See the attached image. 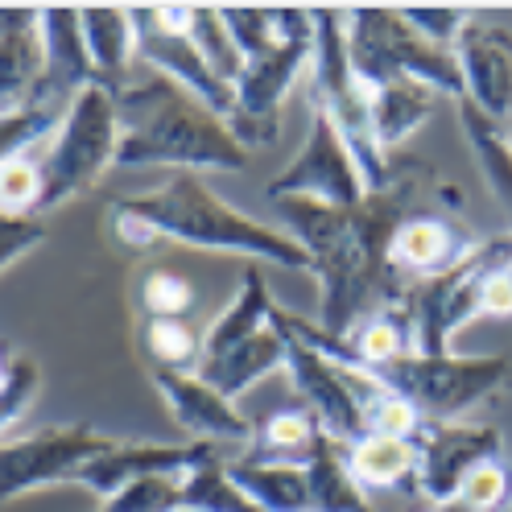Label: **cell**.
<instances>
[{
    "label": "cell",
    "instance_id": "cell-1",
    "mask_svg": "<svg viewBox=\"0 0 512 512\" xmlns=\"http://www.w3.org/2000/svg\"><path fill=\"white\" fill-rule=\"evenodd\" d=\"M418 174L376 190L360 207H331L318 199H281L277 211L290 236L310 252L318 277V331L347 339L372 310L401 306L405 290L389 265L393 232L413 215Z\"/></svg>",
    "mask_w": 512,
    "mask_h": 512
},
{
    "label": "cell",
    "instance_id": "cell-2",
    "mask_svg": "<svg viewBox=\"0 0 512 512\" xmlns=\"http://www.w3.org/2000/svg\"><path fill=\"white\" fill-rule=\"evenodd\" d=\"M174 166L195 170H244L248 149L228 120L199 104L174 79L149 71V79L120 91V153L116 170Z\"/></svg>",
    "mask_w": 512,
    "mask_h": 512
},
{
    "label": "cell",
    "instance_id": "cell-3",
    "mask_svg": "<svg viewBox=\"0 0 512 512\" xmlns=\"http://www.w3.org/2000/svg\"><path fill=\"white\" fill-rule=\"evenodd\" d=\"M120 203L137 219H145L157 240L211 248V252H236V256H248V261H269L277 269L314 273L310 252L290 232H273L269 223L228 207L199 174H178L166 186L149 190V195H133Z\"/></svg>",
    "mask_w": 512,
    "mask_h": 512
},
{
    "label": "cell",
    "instance_id": "cell-4",
    "mask_svg": "<svg viewBox=\"0 0 512 512\" xmlns=\"http://www.w3.org/2000/svg\"><path fill=\"white\" fill-rule=\"evenodd\" d=\"M310 17H314V67H310L314 87H310V100H314V108H323L331 116V124L339 128L347 149L356 153L360 174L368 182V195L389 190L409 170H401L376 141L372 91L360 83L356 67H351V54H347V13L314 9Z\"/></svg>",
    "mask_w": 512,
    "mask_h": 512
},
{
    "label": "cell",
    "instance_id": "cell-5",
    "mask_svg": "<svg viewBox=\"0 0 512 512\" xmlns=\"http://www.w3.org/2000/svg\"><path fill=\"white\" fill-rule=\"evenodd\" d=\"M347 54L368 91L393 79H418L438 95H451V100L467 95L455 50H442L430 38H422L405 21V13H389V9L347 13Z\"/></svg>",
    "mask_w": 512,
    "mask_h": 512
},
{
    "label": "cell",
    "instance_id": "cell-6",
    "mask_svg": "<svg viewBox=\"0 0 512 512\" xmlns=\"http://www.w3.org/2000/svg\"><path fill=\"white\" fill-rule=\"evenodd\" d=\"M500 269H512V236H492L484 244H475L451 269L409 285L401 306L413 335V351H422V356H451V335L484 314L479 310V290Z\"/></svg>",
    "mask_w": 512,
    "mask_h": 512
},
{
    "label": "cell",
    "instance_id": "cell-7",
    "mask_svg": "<svg viewBox=\"0 0 512 512\" xmlns=\"http://www.w3.org/2000/svg\"><path fill=\"white\" fill-rule=\"evenodd\" d=\"M120 153V91L91 83L75 95V104L54 133L42 157V203L38 211H54L67 199L116 166Z\"/></svg>",
    "mask_w": 512,
    "mask_h": 512
},
{
    "label": "cell",
    "instance_id": "cell-8",
    "mask_svg": "<svg viewBox=\"0 0 512 512\" xmlns=\"http://www.w3.org/2000/svg\"><path fill=\"white\" fill-rule=\"evenodd\" d=\"M384 389L405 397L426 422H459L471 405L508 384V356H422L405 351L384 368H364Z\"/></svg>",
    "mask_w": 512,
    "mask_h": 512
},
{
    "label": "cell",
    "instance_id": "cell-9",
    "mask_svg": "<svg viewBox=\"0 0 512 512\" xmlns=\"http://www.w3.org/2000/svg\"><path fill=\"white\" fill-rule=\"evenodd\" d=\"M314 67V17L290 9L285 38L265 50L261 58L244 62V75L236 79V112L228 128L240 137V145H273L281 128V104L302 79V71Z\"/></svg>",
    "mask_w": 512,
    "mask_h": 512
},
{
    "label": "cell",
    "instance_id": "cell-10",
    "mask_svg": "<svg viewBox=\"0 0 512 512\" xmlns=\"http://www.w3.org/2000/svg\"><path fill=\"white\" fill-rule=\"evenodd\" d=\"M190 13L195 9H137V58L149 71L174 79L182 91H190L199 104H207L215 116L232 120L236 112V87L211 71L207 54L190 38Z\"/></svg>",
    "mask_w": 512,
    "mask_h": 512
},
{
    "label": "cell",
    "instance_id": "cell-11",
    "mask_svg": "<svg viewBox=\"0 0 512 512\" xmlns=\"http://www.w3.org/2000/svg\"><path fill=\"white\" fill-rule=\"evenodd\" d=\"M265 195L273 203L318 199L331 207H360L368 199V182L360 174L356 153L347 149V141L339 137V128L331 124V116L323 108H314L310 137H306L302 153L265 186Z\"/></svg>",
    "mask_w": 512,
    "mask_h": 512
},
{
    "label": "cell",
    "instance_id": "cell-12",
    "mask_svg": "<svg viewBox=\"0 0 512 512\" xmlns=\"http://www.w3.org/2000/svg\"><path fill=\"white\" fill-rule=\"evenodd\" d=\"M120 438H108L91 426H50L38 434H17L5 442V500H21L34 488L50 484H75V475L91 463L108 455Z\"/></svg>",
    "mask_w": 512,
    "mask_h": 512
},
{
    "label": "cell",
    "instance_id": "cell-13",
    "mask_svg": "<svg viewBox=\"0 0 512 512\" xmlns=\"http://www.w3.org/2000/svg\"><path fill=\"white\" fill-rule=\"evenodd\" d=\"M273 323L281 327L285 347H290L285 351V372H290L298 397L318 418V426H323L335 442H347V446H356L360 438H368V413H364L360 397L351 393L343 368L331 356H323L318 347H310L290 323H285L281 306H273Z\"/></svg>",
    "mask_w": 512,
    "mask_h": 512
},
{
    "label": "cell",
    "instance_id": "cell-14",
    "mask_svg": "<svg viewBox=\"0 0 512 512\" xmlns=\"http://www.w3.org/2000/svg\"><path fill=\"white\" fill-rule=\"evenodd\" d=\"M422 459L413 471V492L430 508H455L467 475L500 455V430L496 426H471V422H426L418 434Z\"/></svg>",
    "mask_w": 512,
    "mask_h": 512
},
{
    "label": "cell",
    "instance_id": "cell-15",
    "mask_svg": "<svg viewBox=\"0 0 512 512\" xmlns=\"http://www.w3.org/2000/svg\"><path fill=\"white\" fill-rule=\"evenodd\" d=\"M149 380H153V389L162 393L170 418L178 422L186 442H215V446L256 442L252 422L240 418L236 405L223 397L219 389H211L199 372H178V368L149 364Z\"/></svg>",
    "mask_w": 512,
    "mask_h": 512
},
{
    "label": "cell",
    "instance_id": "cell-16",
    "mask_svg": "<svg viewBox=\"0 0 512 512\" xmlns=\"http://www.w3.org/2000/svg\"><path fill=\"white\" fill-rule=\"evenodd\" d=\"M211 459H219L215 442H166V446H157V442H116L108 455L91 459L75 475V484L112 500L128 484H137V479H149V475H178L182 479V475H190L195 467H203Z\"/></svg>",
    "mask_w": 512,
    "mask_h": 512
},
{
    "label": "cell",
    "instance_id": "cell-17",
    "mask_svg": "<svg viewBox=\"0 0 512 512\" xmlns=\"http://www.w3.org/2000/svg\"><path fill=\"white\" fill-rule=\"evenodd\" d=\"M463 87L479 112L496 124L512 120V34L500 29L492 17H471V25L459 34L455 46Z\"/></svg>",
    "mask_w": 512,
    "mask_h": 512
},
{
    "label": "cell",
    "instance_id": "cell-18",
    "mask_svg": "<svg viewBox=\"0 0 512 512\" xmlns=\"http://www.w3.org/2000/svg\"><path fill=\"white\" fill-rule=\"evenodd\" d=\"M42 38H46V75L38 83V95L29 104H54L71 108L75 95L95 79V62L83 34L79 9H42Z\"/></svg>",
    "mask_w": 512,
    "mask_h": 512
},
{
    "label": "cell",
    "instance_id": "cell-19",
    "mask_svg": "<svg viewBox=\"0 0 512 512\" xmlns=\"http://www.w3.org/2000/svg\"><path fill=\"white\" fill-rule=\"evenodd\" d=\"M46 75V38L42 9H5L0 13V112L13 116L38 95Z\"/></svg>",
    "mask_w": 512,
    "mask_h": 512
},
{
    "label": "cell",
    "instance_id": "cell-20",
    "mask_svg": "<svg viewBox=\"0 0 512 512\" xmlns=\"http://www.w3.org/2000/svg\"><path fill=\"white\" fill-rule=\"evenodd\" d=\"M471 232L463 228L459 219L442 215V211H413L401 228L393 232V244H389V265L401 273H413V277H434L442 269H451L455 261L471 252Z\"/></svg>",
    "mask_w": 512,
    "mask_h": 512
},
{
    "label": "cell",
    "instance_id": "cell-21",
    "mask_svg": "<svg viewBox=\"0 0 512 512\" xmlns=\"http://www.w3.org/2000/svg\"><path fill=\"white\" fill-rule=\"evenodd\" d=\"M285 335H281V327L269 318V327L265 331H256L252 339H244V343H236V347H228V351H219V356H211V360H199V376L211 384V389H219L228 401H236L240 393H248L256 380H265L269 372H277V368H285Z\"/></svg>",
    "mask_w": 512,
    "mask_h": 512
},
{
    "label": "cell",
    "instance_id": "cell-22",
    "mask_svg": "<svg viewBox=\"0 0 512 512\" xmlns=\"http://www.w3.org/2000/svg\"><path fill=\"white\" fill-rule=\"evenodd\" d=\"M240 492L261 512H310V475L298 459H232L228 463Z\"/></svg>",
    "mask_w": 512,
    "mask_h": 512
},
{
    "label": "cell",
    "instance_id": "cell-23",
    "mask_svg": "<svg viewBox=\"0 0 512 512\" xmlns=\"http://www.w3.org/2000/svg\"><path fill=\"white\" fill-rule=\"evenodd\" d=\"M302 463L310 475V512H376L347 467L343 442H335L327 430L310 442Z\"/></svg>",
    "mask_w": 512,
    "mask_h": 512
},
{
    "label": "cell",
    "instance_id": "cell-24",
    "mask_svg": "<svg viewBox=\"0 0 512 512\" xmlns=\"http://www.w3.org/2000/svg\"><path fill=\"white\" fill-rule=\"evenodd\" d=\"M83 34L95 62V79L112 91L128 87V71L137 62V25L124 9H83Z\"/></svg>",
    "mask_w": 512,
    "mask_h": 512
},
{
    "label": "cell",
    "instance_id": "cell-25",
    "mask_svg": "<svg viewBox=\"0 0 512 512\" xmlns=\"http://www.w3.org/2000/svg\"><path fill=\"white\" fill-rule=\"evenodd\" d=\"M434 108H438V91L418 79H393V83L372 87V128H376L380 149L389 153L409 133H418L434 116Z\"/></svg>",
    "mask_w": 512,
    "mask_h": 512
},
{
    "label": "cell",
    "instance_id": "cell-26",
    "mask_svg": "<svg viewBox=\"0 0 512 512\" xmlns=\"http://www.w3.org/2000/svg\"><path fill=\"white\" fill-rule=\"evenodd\" d=\"M422 446L418 438H384V434H368L356 446H347V467L356 475L360 488H393L405 484L418 471Z\"/></svg>",
    "mask_w": 512,
    "mask_h": 512
},
{
    "label": "cell",
    "instance_id": "cell-27",
    "mask_svg": "<svg viewBox=\"0 0 512 512\" xmlns=\"http://www.w3.org/2000/svg\"><path fill=\"white\" fill-rule=\"evenodd\" d=\"M459 124H463L471 149H475V162H479V170H484L500 211L512 223V149L504 141V128L496 120H488L471 100H459Z\"/></svg>",
    "mask_w": 512,
    "mask_h": 512
},
{
    "label": "cell",
    "instance_id": "cell-28",
    "mask_svg": "<svg viewBox=\"0 0 512 512\" xmlns=\"http://www.w3.org/2000/svg\"><path fill=\"white\" fill-rule=\"evenodd\" d=\"M182 500L186 508H199V512H261L240 492V484L232 479L223 459H211L190 475H182Z\"/></svg>",
    "mask_w": 512,
    "mask_h": 512
},
{
    "label": "cell",
    "instance_id": "cell-29",
    "mask_svg": "<svg viewBox=\"0 0 512 512\" xmlns=\"http://www.w3.org/2000/svg\"><path fill=\"white\" fill-rule=\"evenodd\" d=\"M145 351H149V364L186 372V368H199V360H203V335L190 331L182 318H149Z\"/></svg>",
    "mask_w": 512,
    "mask_h": 512
},
{
    "label": "cell",
    "instance_id": "cell-30",
    "mask_svg": "<svg viewBox=\"0 0 512 512\" xmlns=\"http://www.w3.org/2000/svg\"><path fill=\"white\" fill-rule=\"evenodd\" d=\"M223 25L236 42V50L244 54V62L261 58L265 50H273L285 38V25H290V9H219Z\"/></svg>",
    "mask_w": 512,
    "mask_h": 512
},
{
    "label": "cell",
    "instance_id": "cell-31",
    "mask_svg": "<svg viewBox=\"0 0 512 512\" xmlns=\"http://www.w3.org/2000/svg\"><path fill=\"white\" fill-rule=\"evenodd\" d=\"M42 393V368L34 356H25V351H9L5 356V376H0V426L13 430L25 409L38 401Z\"/></svg>",
    "mask_w": 512,
    "mask_h": 512
},
{
    "label": "cell",
    "instance_id": "cell-32",
    "mask_svg": "<svg viewBox=\"0 0 512 512\" xmlns=\"http://www.w3.org/2000/svg\"><path fill=\"white\" fill-rule=\"evenodd\" d=\"M190 38H195L199 50L207 54L211 71L236 87V79L244 75V54L236 50L228 25H223V13L219 9H195V13H190Z\"/></svg>",
    "mask_w": 512,
    "mask_h": 512
},
{
    "label": "cell",
    "instance_id": "cell-33",
    "mask_svg": "<svg viewBox=\"0 0 512 512\" xmlns=\"http://www.w3.org/2000/svg\"><path fill=\"white\" fill-rule=\"evenodd\" d=\"M137 298L149 318H182L195 306V281L182 277L178 269H145L137 281Z\"/></svg>",
    "mask_w": 512,
    "mask_h": 512
},
{
    "label": "cell",
    "instance_id": "cell-34",
    "mask_svg": "<svg viewBox=\"0 0 512 512\" xmlns=\"http://www.w3.org/2000/svg\"><path fill=\"white\" fill-rule=\"evenodd\" d=\"M71 108H54V104H25L21 112L5 116V128H0V157L13 162V157H29L25 149L38 137H50L62 128Z\"/></svg>",
    "mask_w": 512,
    "mask_h": 512
},
{
    "label": "cell",
    "instance_id": "cell-35",
    "mask_svg": "<svg viewBox=\"0 0 512 512\" xmlns=\"http://www.w3.org/2000/svg\"><path fill=\"white\" fill-rule=\"evenodd\" d=\"M182 500V479L178 475H149L116 492L100 512H178Z\"/></svg>",
    "mask_w": 512,
    "mask_h": 512
},
{
    "label": "cell",
    "instance_id": "cell-36",
    "mask_svg": "<svg viewBox=\"0 0 512 512\" xmlns=\"http://www.w3.org/2000/svg\"><path fill=\"white\" fill-rule=\"evenodd\" d=\"M318 434H323V426H318V418L310 409H277V413H269L265 426H261V442L269 446V451H285V455L302 451V459H306L310 442Z\"/></svg>",
    "mask_w": 512,
    "mask_h": 512
},
{
    "label": "cell",
    "instance_id": "cell-37",
    "mask_svg": "<svg viewBox=\"0 0 512 512\" xmlns=\"http://www.w3.org/2000/svg\"><path fill=\"white\" fill-rule=\"evenodd\" d=\"M0 199H5V215H34L42 203V162H29V157L5 162Z\"/></svg>",
    "mask_w": 512,
    "mask_h": 512
},
{
    "label": "cell",
    "instance_id": "cell-38",
    "mask_svg": "<svg viewBox=\"0 0 512 512\" xmlns=\"http://www.w3.org/2000/svg\"><path fill=\"white\" fill-rule=\"evenodd\" d=\"M426 426V418L413 409L405 397H397L393 389H384L372 405H368V434H384V438H418Z\"/></svg>",
    "mask_w": 512,
    "mask_h": 512
},
{
    "label": "cell",
    "instance_id": "cell-39",
    "mask_svg": "<svg viewBox=\"0 0 512 512\" xmlns=\"http://www.w3.org/2000/svg\"><path fill=\"white\" fill-rule=\"evenodd\" d=\"M504 492H508V475L500 463H484L467 475V484L455 500L459 512H500L504 508Z\"/></svg>",
    "mask_w": 512,
    "mask_h": 512
},
{
    "label": "cell",
    "instance_id": "cell-40",
    "mask_svg": "<svg viewBox=\"0 0 512 512\" xmlns=\"http://www.w3.org/2000/svg\"><path fill=\"white\" fill-rule=\"evenodd\" d=\"M401 13H405V21L418 29L422 38H430L442 50H455L459 46V34L471 25V17H475L467 9H401Z\"/></svg>",
    "mask_w": 512,
    "mask_h": 512
},
{
    "label": "cell",
    "instance_id": "cell-41",
    "mask_svg": "<svg viewBox=\"0 0 512 512\" xmlns=\"http://www.w3.org/2000/svg\"><path fill=\"white\" fill-rule=\"evenodd\" d=\"M46 240L42 223L34 215H5V240H0V265L13 269L25 252H34Z\"/></svg>",
    "mask_w": 512,
    "mask_h": 512
},
{
    "label": "cell",
    "instance_id": "cell-42",
    "mask_svg": "<svg viewBox=\"0 0 512 512\" xmlns=\"http://www.w3.org/2000/svg\"><path fill=\"white\" fill-rule=\"evenodd\" d=\"M479 310L484 314H512V269H500L479 290Z\"/></svg>",
    "mask_w": 512,
    "mask_h": 512
},
{
    "label": "cell",
    "instance_id": "cell-43",
    "mask_svg": "<svg viewBox=\"0 0 512 512\" xmlns=\"http://www.w3.org/2000/svg\"><path fill=\"white\" fill-rule=\"evenodd\" d=\"M178 512H199V508H186V504H182V508H178Z\"/></svg>",
    "mask_w": 512,
    "mask_h": 512
},
{
    "label": "cell",
    "instance_id": "cell-44",
    "mask_svg": "<svg viewBox=\"0 0 512 512\" xmlns=\"http://www.w3.org/2000/svg\"><path fill=\"white\" fill-rule=\"evenodd\" d=\"M500 512H512V500H508V504H504V508H500Z\"/></svg>",
    "mask_w": 512,
    "mask_h": 512
}]
</instances>
